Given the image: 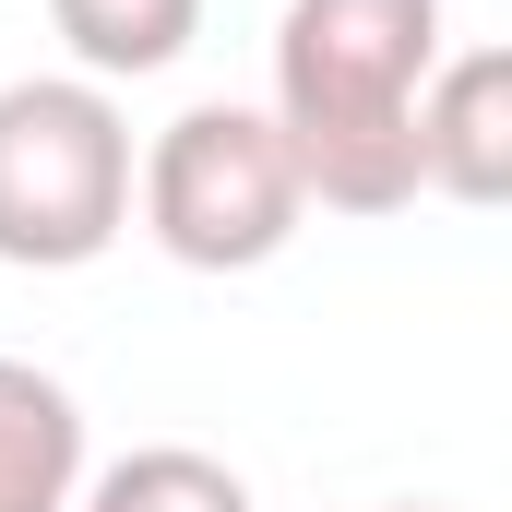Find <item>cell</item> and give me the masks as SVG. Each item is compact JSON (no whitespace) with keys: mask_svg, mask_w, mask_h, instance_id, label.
<instances>
[{"mask_svg":"<svg viewBox=\"0 0 512 512\" xmlns=\"http://www.w3.org/2000/svg\"><path fill=\"white\" fill-rule=\"evenodd\" d=\"M441 72V0H286L274 96L310 215H405L417 203V96Z\"/></svg>","mask_w":512,"mask_h":512,"instance_id":"6da1fadb","label":"cell"},{"mask_svg":"<svg viewBox=\"0 0 512 512\" xmlns=\"http://www.w3.org/2000/svg\"><path fill=\"white\" fill-rule=\"evenodd\" d=\"M131 120L84 72L0 84V262L12 274H84L131 239Z\"/></svg>","mask_w":512,"mask_h":512,"instance_id":"7a4b0ae2","label":"cell"},{"mask_svg":"<svg viewBox=\"0 0 512 512\" xmlns=\"http://www.w3.org/2000/svg\"><path fill=\"white\" fill-rule=\"evenodd\" d=\"M131 215L179 274H262L310 227V191H298V155L262 108L203 96L131 155Z\"/></svg>","mask_w":512,"mask_h":512,"instance_id":"3957f363","label":"cell"},{"mask_svg":"<svg viewBox=\"0 0 512 512\" xmlns=\"http://www.w3.org/2000/svg\"><path fill=\"white\" fill-rule=\"evenodd\" d=\"M417 191L489 215L512 191V48H441L417 96Z\"/></svg>","mask_w":512,"mask_h":512,"instance_id":"277c9868","label":"cell"},{"mask_svg":"<svg viewBox=\"0 0 512 512\" xmlns=\"http://www.w3.org/2000/svg\"><path fill=\"white\" fill-rule=\"evenodd\" d=\"M84 489V405L60 370L0 358V512H72Z\"/></svg>","mask_w":512,"mask_h":512,"instance_id":"5b68a950","label":"cell"},{"mask_svg":"<svg viewBox=\"0 0 512 512\" xmlns=\"http://www.w3.org/2000/svg\"><path fill=\"white\" fill-rule=\"evenodd\" d=\"M48 24H60V48H72L84 84H143V72L191 60L203 0H48Z\"/></svg>","mask_w":512,"mask_h":512,"instance_id":"8992f818","label":"cell"},{"mask_svg":"<svg viewBox=\"0 0 512 512\" xmlns=\"http://www.w3.org/2000/svg\"><path fill=\"white\" fill-rule=\"evenodd\" d=\"M72 512H262L251 477L203 441H131L120 465H84Z\"/></svg>","mask_w":512,"mask_h":512,"instance_id":"52a82bcc","label":"cell"},{"mask_svg":"<svg viewBox=\"0 0 512 512\" xmlns=\"http://www.w3.org/2000/svg\"><path fill=\"white\" fill-rule=\"evenodd\" d=\"M382 512H417V501H382Z\"/></svg>","mask_w":512,"mask_h":512,"instance_id":"ba28073f","label":"cell"}]
</instances>
